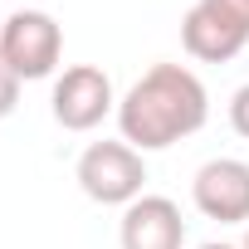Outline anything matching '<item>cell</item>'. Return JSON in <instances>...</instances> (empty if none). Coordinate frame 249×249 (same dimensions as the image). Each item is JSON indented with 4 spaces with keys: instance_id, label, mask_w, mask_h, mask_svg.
Masks as SVG:
<instances>
[{
    "instance_id": "6da1fadb",
    "label": "cell",
    "mask_w": 249,
    "mask_h": 249,
    "mask_svg": "<svg viewBox=\"0 0 249 249\" xmlns=\"http://www.w3.org/2000/svg\"><path fill=\"white\" fill-rule=\"evenodd\" d=\"M210 117V93L186 64H152L117 98V132L137 152H166L196 137Z\"/></svg>"
},
{
    "instance_id": "7a4b0ae2",
    "label": "cell",
    "mask_w": 249,
    "mask_h": 249,
    "mask_svg": "<svg viewBox=\"0 0 249 249\" xmlns=\"http://www.w3.org/2000/svg\"><path fill=\"white\" fill-rule=\"evenodd\" d=\"M73 176H78V191L88 200H98V205H122L127 210L137 196H147L142 191L147 186V161L127 142H107V137L88 142L78 166H73Z\"/></svg>"
},
{
    "instance_id": "3957f363",
    "label": "cell",
    "mask_w": 249,
    "mask_h": 249,
    "mask_svg": "<svg viewBox=\"0 0 249 249\" xmlns=\"http://www.w3.org/2000/svg\"><path fill=\"white\" fill-rule=\"evenodd\" d=\"M181 44L200 64H230L249 44V0H196L181 15Z\"/></svg>"
},
{
    "instance_id": "277c9868",
    "label": "cell",
    "mask_w": 249,
    "mask_h": 249,
    "mask_svg": "<svg viewBox=\"0 0 249 249\" xmlns=\"http://www.w3.org/2000/svg\"><path fill=\"white\" fill-rule=\"evenodd\" d=\"M0 54L20 73V83L49 78L64 59V30L49 10H15L5 15V30H0Z\"/></svg>"
},
{
    "instance_id": "5b68a950",
    "label": "cell",
    "mask_w": 249,
    "mask_h": 249,
    "mask_svg": "<svg viewBox=\"0 0 249 249\" xmlns=\"http://www.w3.org/2000/svg\"><path fill=\"white\" fill-rule=\"evenodd\" d=\"M49 112L64 132H93L107 112H117V93H112V78L98 69V64H73L54 78V93H49Z\"/></svg>"
},
{
    "instance_id": "8992f818",
    "label": "cell",
    "mask_w": 249,
    "mask_h": 249,
    "mask_svg": "<svg viewBox=\"0 0 249 249\" xmlns=\"http://www.w3.org/2000/svg\"><path fill=\"white\" fill-rule=\"evenodd\" d=\"M191 200L205 220L220 225H249V161L239 157H210L196 181H191Z\"/></svg>"
},
{
    "instance_id": "52a82bcc",
    "label": "cell",
    "mask_w": 249,
    "mask_h": 249,
    "mask_svg": "<svg viewBox=\"0 0 249 249\" xmlns=\"http://www.w3.org/2000/svg\"><path fill=\"white\" fill-rule=\"evenodd\" d=\"M122 249H186V220L171 196H137L117 225Z\"/></svg>"
},
{
    "instance_id": "ba28073f",
    "label": "cell",
    "mask_w": 249,
    "mask_h": 249,
    "mask_svg": "<svg viewBox=\"0 0 249 249\" xmlns=\"http://www.w3.org/2000/svg\"><path fill=\"white\" fill-rule=\"evenodd\" d=\"M20 107V73L5 64V54H0V117H10Z\"/></svg>"
},
{
    "instance_id": "9c48e42d",
    "label": "cell",
    "mask_w": 249,
    "mask_h": 249,
    "mask_svg": "<svg viewBox=\"0 0 249 249\" xmlns=\"http://www.w3.org/2000/svg\"><path fill=\"white\" fill-rule=\"evenodd\" d=\"M230 127L249 142V83H239V88H234V98H230Z\"/></svg>"
},
{
    "instance_id": "30bf717a",
    "label": "cell",
    "mask_w": 249,
    "mask_h": 249,
    "mask_svg": "<svg viewBox=\"0 0 249 249\" xmlns=\"http://www.w3.org/2000/svg\"><path fill=\"white\" fill-rule=\"evenodd\" d=\"M200 249H239V244H220V239H210V244H200Z\"/></svg>"
},
{
    "instance_id": "8fae6325",
    "label": "cell",
    "mask_w": 249,
    "mask_h": 249,
    "mask_svg": "<svg viewBox=\"0 0 249 249\" xmlns=\"http://www.w3.org/2000/svg\"><path fill=\"white\" fill-rule=\"evenodd\" d=\"M239 249H249V225H244V239H239Z\"/></svg>"
},
{
    "instance_id": "7c38bea8",
    "label": "cell",
    "mask_w": 249,
    "mask_h": 249,
    "mask_svg": "<svg viewBox=\"0 0 249 249\" xmlns=\"http://www.w3.org/2000/svg\"><path fill=\"white\" fill-rule=\"evenodd\" d=\"M0 30H5V15H0Z\"/></svg>"
}]
</instances>
